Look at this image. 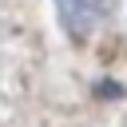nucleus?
Here are the masks:
<instances>
[{
    "instance_id": "f257e3e1",
    "label": "nucleus",
    "mask_w": 127,
    "mask_h": 127,
    "mask_svg": "<svg viewBox=\"0 0 127 127\" xmlns=\"http://www.w3.org/2000/svg\"><path fill=\"white\" fill-rule=\"evenodd\" d=\"M115 0H56V16L71 40H87L91 32H99Z\"/></svg>"
}]
</instances>
